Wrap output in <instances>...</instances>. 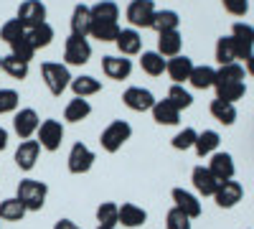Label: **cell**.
Returning <instances> with one entry per match:
<instances>
[{
	"instance_id": "cell-35",
	"label": "cell",
	"mask_w": 254,
	"mask_h": 229,
	"mask_svg": "<svg viewBox=\"0 0 254 229\" xmlns=\"http://www.w3.org/2000/svg\"><path fill=\"white\" fill-rule=\"evenodd\" d=\"M120 8L112 0H99L92 5V20H110V23H120Z\"/></svg>"
},
{
	"instance_id": "cell-25",
	"label": "cell",
	"mask_w": 254,
	"mask_h": 229,
	"mask_svg": "<svg viewBox=\"0 0 254 229\" xmlns=\"http://www.w3.org/2000/svg\"><path fill=\"white\" fill-rule=\"evenodd\" d=\"M150 112H153V120L158 125H178L181 122V110H176L168 99H158Z\"/></svg>"
},
{
	"instance_id": "cell-27",
	"label": "cell",
	"mask_w": 254,
	"mask_h": 229,
	"mask_svg": "<svg viewBox=\"0 0 254 229\" xmlns=\"http://www.w3.org/2000/svg\"><path fill=\"white\" fill-rule=\"evenodd\" d=\"M219 143H221V138H219V133H216V130H203V133H198V138H196L193 151H196L201 158L214 155V153H216V148H219Z\"/></svg>"
},
{
	"instance_id": "cell-13",
	"label": "cell",
	"mask_w": 254,
	"mask_h": 229,
	"mask_svg": "<svg viewBox=\"0 0 254 229\" xmlns=\"http://www.w3.org/2000/svg\"><path fill=\"white\" fill-rule=\"evenodd\" d=\"M102 72L107 79H115V81H122L132 74V61L127 56H104L102 59Z\"/></svg>"
},
{
	"instance_id": "cell-18",
	"label": "cell",
	"mask_w": 254,
	"mask_h": 229,
	"mask_svg": "<svg viewBox=\"0 0 254 229\" xmlns=\"http://www.w3.org/2000/svg\"><path fill=\"white\" fill-rule=\"evenodd\" d=\"M115 44L120 49V56H137L142 51V36L137 28H122Z\"/></svg>"
},
{
	"instance_id": "cell-51",
	"label": "cell",
	"mask_w": 254,
	"mask_h": 229,
	"mask_svg": "<svg viewBox=\"0 0 254 229\" xmlns=\"http://www.w3.org/2000/svg\"><path fill=\"white\" fill-rule=\"evenodd\" d=\"M0 72H3V67H0Z\"/></svg>"
},
{
	"instance_id": "cell-19",
	"label": "cell",
	"mask_w": 254,
	"mask_h": 229,
	"mask_svg": "<svg viewBox=\"0 0 254 229\" xmlns=\"http://www.w3.org/2000/svg\"><path fill=\"white\" fill-rule=\"evenodd\" d=\"M193 61H190L188 56H173V59H168V67H165V72H168V76L173 79V84H183V81H188L190 79V72H193Z\"/></svg>"
},
{
	"instance_id": "cell-26",
	"label": "cell",
	"mask_w": 254,
	"mask_h": 229,
	"mask_svg": "<svg viewBox=\"0 0 254 229\" xmlns=\"http://www.w3.org/2000/svg\"><path fill=\"white\" fill-rule=\"evenodd\" d=\"M92 115V105L89 99H81V97H74L66 107H64V120L66 122H81Z\"/></svg>"
},
{
	"instance_id": "cell-37",
	"label": "cell",
	"mask_w": 254,
	"mask_h": 229,
	"mask_svg": "<svg viewBox=\"0 0 254 229\" xmlns=\"http://www.w3.org/2000/svg\"><path fill=\"white\" fill-rule=\"evenodd\" d=\"M216 61L221 67L234 64V61H237V46H234V38H231V36H221L216 41Z\"/></svg>"
},
{
	"instance_id": "cell-11",
	"label": "cell",
	"mask_w": 254,
	"mask_h": 229,
	"mask_svg": "<svg viewBox=\"0 0 254 229\" xmlns=\"http://www.w3.org/2000/svg\"><path fill=\"white\" fill-rule=\"evenodd\" d=\"M231 38H234V46H237V59L247 61L254 54V28L249 23H234Z\"/></svg>"
},
{
	"instance_id": "cell-15",
	"label": "cell",
	"mask_w": 254,
	"mask_h": 229,
	"mask_svg": "<svg viewBox=\"0 0 254 229\" xmlns=\"http://www.w3.org/2000/svg\"><path fill=\"white\" fill-rule=\"evenodd\" d=\"M171 199H173V206L176 209H181L188 219H198L201 217V201L190 194V191H186V189H181V186H176V189L171 191Z\"/></svg>"
},
{
	"instance_id": "cell-39",
	"label": "cell",
	"mask_w": 254,
	"mask_h": 229,
	"mask_svg": "<svg viewBox=\"0 0 254 229\" xmlns=\"http://www.w3.org/2000/svg\"><path fill=\"white\" fill-rule=\"evenodd\" d=\"M176 110H188L190 105H193V97H190L188 89H183V84H173L171 89H168V97H165Z\"/></svg>"
},
{
	"instance_id": "cell-6",
	"label": "cell",
	"mask_w": 254,
	"mask_h": 229,
	"mask_svg": "<svg viewBox=\"0 0 254 229\" xmlns=\"http://www.w3.org/2000/svg\"><path fill=\"white\" fill-rule=\"evenodd\" d=\"M92 59V44L87 38H79V36H69L66 44H64V61L66 67H84L89 64Z\"/></svg>"
},
{
	"instance_id": "cell-36",
	"label": "cell",
	"mask_w": 254,
	"mask_h": 229,
	"mask_svg": "<svg viewBox=\"0 0 254 229\" xmlns=\"http://www.w3.org/2000/svg\"><path fill=\"white\" fill-rule=\"evenodd\" d=\"M208 110H211V115H214V120H219L221 125H234V120H237V107L231 105V102L214 99Z\"/></svg>"
},
{
	"instance_id": "cell-34",
	"label": "cell",
	"mask_w": 254,
	"mask_h": 229,
	"mask_svg": "<svg viewBox=\"0 0 254 229\" xmlns=\"http://www.w3.org/2000/svg\"><path fill=\"white\" fill-rule=\"evenodd\" d=\"M97 222H99V227H117L120 224V204L102 201L97 206Z\"/></svg>"
},
{
	"instance_id": "cell-50",
	"label": "cell",
	"mask_w": 254,
	"mask_h": 229,
	"mask_svg": "<svg viewBox=\"0 0 254 229\" xmlns=\"http://www.w3.org/2000/svg\"><path fill=\"white\" fill-rule=\"evenodd\" d=\"M97 229H117V227H97Z\"/></svg>"
},
{
	"instance_id": "cell-3",
	"label": "cell",
	"mask_w": 254,
	"mask_h": 229,
	"mask_svg": "<svg viewBox=\"0 0 254 229\" xmlns=\"http://www.w3.org/2000/svg\"><path fill=\"white\" fill-rule=\"evenodd\" d=\"M132 138V125L127 120H112L99 135V145L104 153H117L122 151V145Z\"/></svg>"
},
{
	"instance_id": "cell-47",
	"label": "cell",
	"mask_w": 254,
	"mask_h": 229,
	"mask_svg": "<svg viewBox=\"0 0 254 229\" xmlns=\"http://www.w3.org/2000/svg\"><path fill=\"white\" fill-rule=\"evenodd\" d=\"M54 229H81L76 222H71V219H59L56 224H54Z\"/></svg>"
},
{
	"instance_id": "cell-7",
	"label": "cell",
	"mask_w": 254,
	"mask_h": 229,
	"mask_svg": "<svg viewBox=\"0 0 254 229\" xmlns=\"http://www.w3.org/2000/svg\"><path fill=\"white\" fill-rule=\"evenodd\" d=\"M38 125H41V117H38V112L33 107H20L13 115V133L20 140H31L38 133Z\"/></svg>"
},
{
	"instance_id": "cell-16",
	"label": "cell",
	"mask_w": 254,
	"mask_h": 229,
	"mask_svg": "<svg viewBox=\"0 0 254 229\" xmlns=\"http://www.w3.org/2000/svg\"><path fill=\"white\" fill-rule=\"evenodd\" d=\"M190 181H193V189L201 196H214L216 189H219V181L208 171V165H196V168L190 171Z\"/></svg>"
},
{
	"instance_id": "cell-17",
	"label": "cell",
	"mask_w": 254,
	"mask_h": 229,
	"mask_svg": "<svg viewBox=\"0 0 254 229\" xmlns=\"http://www.w3.org/2000/svg\"><path fill=\"white\" fill-rule=\"evenodd\" d=\"M69 26H71V36H79V38H87L89 31H92V8L89 5H74L71 10V18H69Z\"/></svg>"
},
{
	"instance_id": "cell-23",
	"label": "cell",
	"mask_w": 254,
	"mask_h": 229,
	"mask_svg": "<svg viewBox=\"0 0 254 229\" xmlns=\"http://www.w3.org/2000/svg\"><path fill=\"white\" fill-rule=\"evenodd\" d=\"M71 92H74V97H81V99H87V97H92V94H97V92H102V81L97 79V76H89V74H81V76H74L71 79Z\"/></svg>"
},
{
	"instance_id": "cell-22",
	"label": "cell",
	"mask_w": 254,
	"mask_h": 229,
	"mask_svg": "<svg viewBox=\"0 0 254 229\" xmlns=\"http://www.w3.org/2000/svg\"><path fill=\"white\" fill-rule=\"evenodd\" d=\"M183 46V36L178 31H168V33H158V54L163 59H173L181 54Z\"/></svg>"
},
{
	"instance_id": "cell-41",
	"label": "cell",
	"mask_w": 254,
	"mask_h": 229,
	"mask_svg": "<svg viewBox=\"0 0 254 229\" xmlns=\"http://www.w3.org/2000/svg\"><path fill=\"white\" fill-rule=\"evenodd\" d=\"M28 31L20 26V20L13 18V20H5L3 28H0V41H5V44H13V41H18L20 36H26Z\"/></svg>"
},
{
	"instance_id": "cell-8",
	"label": "cell",
	"mask_w": 254,
	"mask_h": 229,
	"mask_svg": "<svg viewBox=\"0 0 254 229\" xmlns=\"http://www.w3.org/2000/svg\"><path fill=\"white\" fill-rule=\"evenodd\" d=\"M20 20V26H23L26 31L41 26V23H46V5L41 3V0H23V3L18 5V15Z\"/></svg>"
},
{
	"instance_id": "cell-21",
	"label": "cell",
	"mask_w": 254,
	"mask_h": 229,
	"mask_svg": "<svg viewBox=\"0 0 254 229\" xmlns=\"http://www.w3.org/2000/svg\"><path fill=\"white\" fill-rule=\"evenodd\" d=\"M147 222V212L142 209V206L132 204V201H125L120 206V224L127 227V229H137Z\"/></svg>"
},
{
	"instance_id": "cell-38",
	"label": "cell",
	"mask_w": 254,
	"mask_h": 229,
	"mask_svg": "<svg viewBox=\"0 0 254 229\" xmlns=\"http://www.w3.org/2000/svg\"><path fill=\"white\" fill-rule=\"evenodd\" d=\"M28 38H31V44H33L36 51L38 49H46V46H51V41H54V28L49 23H41V26H36V28L28 31Z\"/></svg>"
},
{
	"instance_id": "cell-44",
	"label": "cell",
	"mask_w": 254,
	"mask_h": 229,
	"mask_svg": "<svg viewBox=\"0 0 254 229\" xmlns=\"http://www.w3.org/2000/svg\"><path fill=\"white\" fill-rule=\"evenodd\" d=\"M216 81H244V67L242 64H226L216 72Z\"/></svg>"
},
{
	"instance_id": "cell-29",
	"label": "cell",
	"mask_w": 254,
	"mask_h": 229,
	"mask_svg": "<svg viewBox=\"0 0 254 229\" xmlns=\"http://www.w3.org/2000/svg\"><path fill=\"white\" fill-rule=\"evenodd\" d=\"M178 26H181V18H178V13H176V10H155L153 23H150V28H155L158 33L178 31Z\"/></svg>"
},
{
	"instance_id": "cell-31",
	"label": "cell",
	"mask_w": 254,
	"mask_h": 229,
	"mask_svg": "<svg viewBox=\"0 0 254 229\" xmlns=\"http://www.w3.org/2000/svg\"><path fill=\"white\" fill-rule=\"evenodd\" d=\"M165 67H168V61H165L158 51H142V56H140V69H142L145 74L160 76V74L165 72Z\"/></svg>"
},
{
	"instance_id": "cell-48",
	"label": "cell",
	"mask_w": 254,
	"mask_h": 229,
	"mask_svg": "<svg viewBox=\"0 0 254 229\" xmlns=\"http://www.w3.org/2000/svg\"><path fill=\"white\" fill-rule=\"evenodd\" d=\"M5 148H8V130L0 128V153H3Z\"/></svg>"
},
{
	"instance_id": "cell-1",
	"label": "cell",
	"mask_w": 254,
	"mask_h": 229,
	"mask_svg": "<svg viewBox=\"0 0 254 229\" xmlns=\"http://www.w3.org/2000/svg\"><path fill=\"white\" fill-rule=\"evenodd\" d=\"M15 199L23 204L28 212H41L46 199H49V186L44 181H36V178H23L18 183Z\"/></svg>"
},
{
	"instance_id": "cell-42",
	"label": "cell",
	"mask_w": 254,
	"mask_h": 229,
	"mask_svg": "<svg viewBox=\"0 0 254 229\" xmlns=\"http://www.w3.org/2000/svg\"><path fill=\"white\" fill-rule=\"evenodd\" d=\"M10 54H13V56H18V59H23V61H28V64H31V59H33L36 49H33V44H31L28 33H26V36H20L18 41H13V44H10Z\"/></svg>"
},
{
	"instance_id": "cell-28",
	"label": "cell",
	"mask_w": 254,
	"mask_h": 229,
	"mask_svg": "<svg viewBox=\"0 0 254 229\" xmlns=\"http://www.w3.org/2000/svg\"><path fill=\"white\" fill-rule=\"evenodd\" d=\"M0 67H3V72H5L8 76H13V79H18V81H23V79L28 76V61L18 59V56H13V54L0 56Z\"/></svg>"
},
{
	"instance_id": "cell-49",
	"label": "cell",
	"mask_w": 254,
	"mask_h": 229,
	"mask_svg": "<svg viewBox=\"0 0 254 229\" xmlns=\"http://www.w3.org/2000/svg\"><path fill=\"white\" fill-rule=\"evenodd\" d=\"M247 74H249V76H254V54L247 59Z\"/></svg>"
},
{
	"instance_id": "cell-9",
	"label": "cell",
	"mask_w": 254,
	"mask_h": 229,
	"mask_svg": "<svg viewBox=\"0 0 254 229\" xmlns=\"http://www.w3.org/2000/svg\"><path fill=\"white\" fill-rule=\"evenodd\" d=\"M122 102H125V107L132 110V112H150L158 99L153 97L150 89H145V87H127L122 92Z\"/></svg>"
},
{
	"instance_id": "cell-40",
	"label": "cell",
	"mask_w": 254,
	"mask_h": 229,
	"mask_svg": "<svg viewBox=\"0 0 254 229\" xmlns=\"http://www.w3.org/2000/svg\"><path fill=\"white\" fill-rule=\"evenodd\" d=\"M18 105H20V94L15 89H8V87L0 89V115H10V112L15 115Z\"/></svg>"
},
{
	"instance_id": "cell-10",
	"label": "cell",
	"mask_w": 254,
	"mask_h": 229,
	"mask_svg": "<svg viewBox=\"0 0 254 229\" xmlns=\"http://www.w3.org/2000/svg\"><path fill=\"white\" fill-rule=\"evenodd\" d=\"M155 3L153 0H132L127 5V20H130L132 28H150L153 15H155Z\"/></svg>"
},
{
	"instance_id": "cell-5",
	"label": "cell",
	"mask_w": 254,
	"mask_h": 229,
	"mask_svg": "<svg viewBox=\"0 0 254 229\" xmlns=\"http://www.w3.org/2000/svg\"><path fill=\"white\" fill-rule=\"evenodd\" d=\"M94 160H97V155H94V151L89 148V145L74 143L71 151H69V155H66V168H69V173H74V176H84V173L92 171Z\"/></svg>"
},
{
	"instance_id": "cell-30",
	"label": "cell",
	"mask_w": 254,
	"mask_h": 229,
	"mask_svg": "<svg viewBox=\"0 0 254 229\" xmlns=\"http://www.w3.org/2000/svg\"><path fill=\"white\" fill-rule=\"evenodd\" d=\"M120 23H110V20H92V31L89 36L102 41V44H107V41H117L120 36Z\"/></svg>"
},
{
	"instance_id": "cell-20",
	"label": "cell",
	"mask_w": 254,
	"mask_h": 229,
	"mask_svg": "<svg viewBox=\"0 0 254 229\" xmlns=\"http://www.w3.org/2000/svg\"><path fill=\"white\" fill-rule=\"evenodd\" d=\"M208 171L216 176V181H231L234 178V158H231L229 153H214L208 160Z\"/></svg>"
},
{
	"instance_id": "cell-46",
	"label": "cell",
	"mask_w": 254,
	"mask_h": 229,
	"mask_svg": "<svg viewBox=\"0 0 254 229\" xmlns=\"http://www.w3.org/2000/svg\"><path fill=\"white\" fill-rule=\"evenodd\" d=\"M221 3L231 15H247L249 10V0H221Z\"/></svg>"
},
{
	"instance_id": "cell-2",
	"label": "cell",
	"mask_w": 254,
	"mask_h": 229,
	"mask_svg": "<svg viewBox=\"0 0 254 229\" xmlns=\"http://www.w3.org/2000/svg\"><path fill=\"white\" fill-rule=\"evenodd\" d=\"M41 79H44L46 89L54 97H61L64 92L69 89L74 76L69 74V67L66 64H59V61H44V64H41Z\"/></svg>"
},
{
	"instance_id": "cell-32",
	"label": "cell",
	"mask_w": 254,
	"mask_h": 229,
	"mask_svg": "<svg viewBox=\"0 0 254 229\" xmlns=\"http://www.w3.org/2000/svg\"><path fill=\"white\" fill-rule=\"evenodd\" d=\"M26 214H28V209L15 196L0 201V219H3V222H20Z\"/></svg>"
},
{
	"instance_id": "cell-12",
	"label": "cell",
	"mask_w": 254,
	"mask_h": 229,
	"mask_svg": "<svg viewBox=\"0 0 254 229\" xmlns=\"http://www.w3.org/2000/svg\"><path fill=\"white\" fill-rule=\"evenodd\" d=\"M38 155H41V145L38 140H20V145L15 148V165L20 171H33L36 163H38Z\"/></svg>"
},
{
	"instance_id": "cell-24",
	"label": "cell",
	"mask_w": 254,
	"mask_h": 229,
	"mask_svg": "<svg viewBox=\"0 0 254 229\" xmlns=\"http://www.w3.org/2000/svg\"><path fill=\"white\" fill-rule=\"evenodd\" d=\"M214 89H216V99L231 102V105H237V102L247 94L244 81H216Z\"/></svg>"
},
{
	"instance_id": "cell-33",
	"label": "cell",
	"mask_w": 254,
	"mask_h": 229,
	"mask_svg": "<svg viewBox=\"0 0 254 229\" xmlns=\"http://www.w3.org/2000/svg\"><path fill=\"white\" fill-rule=\"evenodd\" d=\"M190 87H196V89H208V87H214L216 84V69H211V67H193V72H190Z\"/></svg>"
},
{
	"instance_id": "cell-14",
	"label": "cell",
	"mask_w": 254,
	"mask_h": 229,
	"mask_svg": "<svg viewBox=\"0 0 254 229\" xmlns=\"http://www.w3.org/2000/svg\"><path fill=\"white\" fill-rule=\"evenodd\" d=\"M244 196V189L239 181H221L219 189L214 194V201L221 206V209H231V206H237Z\"/></svg>"
},
{
	"instance_id": "cell-4",
	"label": "cell",
	"mask_w": 254,
	"mask_h": 229,
	"mask_svg": "<svg viewBox=\"0 0 254 229\" xmlns=\"http://www.w3.org/2000/svg\"><path fill=\"white\" fill-rule=\"evenodd\" d=\"M64 135H66V130H64V125H61L59 120L49 117V120H44V122L38 125L36 140H38V145H41L44 151L56 153V151L61 148V143H64Z\"/></svg>"
},
{
	"instance_id": "cell-45",
	"label": "cell",
	"mask_w": 254,
	"mask_h": 229,
	"mask_svg": "<svg viewBox=\"0 0 254 229\" xmlns=\"http://www.w3.org/2000/svg\"><path fill=\"white\" fill-rule=\"evenodd\" d=\"M165 229H190V219L181 212V209H173L165 214Z\"/></svg>"
},
{
	"instance_id": "cell-43",
	"label": "cell",
	"mask_w": 254,
	"mask_h": 229,
	"mask_svg": "<svg viewBox=\"0 0 254 229\" xmlns=\"http://www.w3.org/2000/svg\"><path fill=\"white\" fill-rule=\"evenodd\" d=\"M196 138H198V133L193 128H183L181 133H176V138L171 140V145H173L176 151H190L196 145Z\"/></svg>"
}]
</instances>
